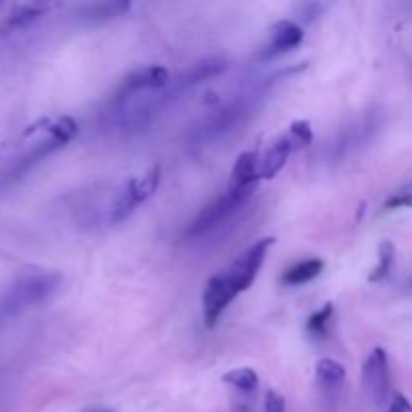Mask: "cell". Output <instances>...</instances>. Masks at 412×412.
I'll list each match as a JSON object with an SVG mask.
<instances>
[{
  "instance_id": "21",
  "label": "cell",
  "mask_w": 412,
  "mask_h": 412,
  "mask_svg": "<svg viewBox=\"0 0 412 412\" xmlns=\"http://www.w3.org/2000/svg\"><path fill=\"white\" fill-rule=\"evenodd\" d=\"M286 135L290 137V141L294 143L296 151H298V149H302V147H306V145H310L312 143V139H314L312 125H310V121H304V119L294 121L292 125L287 127Z\"/></svg>"
},
{
  "instance_id": "9",
  "label": "cell",
  "mask_w": 412,
  "mask_h": 412,
  "mask_svg": "<svg viewBox=\"0 0 412 412\" xmlns=\"http://www.w3.org/2000/svg\"><path fill=\"white\" fill-rule=\"evenodd\" d=\"M304 40V29L294 20H278L269 29L268 42L262 49V58H271L296 49Z\"/></svg>"
},
{
  "instance_id": "4",
  "label": "cell",
  "mask_w": 412,
  "mask_h": 412,
  "mask_svg": "<svg viewBox=\"0 0 412 412\" xmlns=\"http://www.w3.org/2000/svg\"><path fill=\"white\" fill-rule=\"evenodd\" d=\"M159 183H161V167L159 165H153L145 171L143 175L129 180V183L123 187V191L119 193V198L115 199V203L111 207L109 221L111 223L125 221L127 217L133 214L141 203L153 198Z\"/></svg>"
},
{
  "instance_id": "1",
  "label": "cell",
  "mask_w": 412,
  "mask_h": 412,
  "mask_svg": "<svg viewBox=\"0 0 412 412\" xmlns=\"http://www.w3.org/2000/svg\"><path fill=\"white\" fill-rule=\"evenodd\" d=\"M266 89H268L266 83L255 81V85L244 87L237 95H233L230 101L221 103L209 115H205V119L196 127L193 141L198 145L212 143L221 135L233 131L237 125H241L250 117L251 111L258 109V103L266 95Z\"/></svg>"
},
{
  "instance_id": "16",
  "label": "cell",
  "mask_w": 412,
  "mask_h": 412,
  "mask_svg": "<svg viewBox=\"0 0 412 412\" xmlns=\"http://www.w3.org/2000/svg\"><path fill=\"white\" fill-rule=\"evenodd\" d=\"M221 380L225 384H230L233 388L241 390V393H253L260 384V377L258 372L250 368V366H241V368H233L230 372H225Z\"/></svg>"
},
{
  "instance_id": "8",
  "label": "cell",
  "mask_w": 412,
  "mask_h": 412,
  "mask_svg": "<svg viewBox=\"0 0 412 412\" xmlns=\"http://www.w3.org/2000/svg\"><path fill=\"white\" fill-rule=\"evenodd\" d=\"M235 292H233L230 284L225 282L223 274H215L214 278H209V282L205 284L203 290V298H201V306H203V322L207 328H214L219 316L228 310V306L235 300Z\"/></svg>"
},
{
  "instance_id": "7",
  "label": "cell",
  "mask_w": 412,
  "mask_h": 412,
  "mask_svg": "<svg viewBox=\"0 0 412 412\" xmlns=\"http://www.w3.org/2000/svg\"><path fill=\"white\" fill-rule=\"evenodd\" d=\"M362 384L366 393L377 402H384L390 390V370H388V352L384 348H374L362 364Z\"/></svg>"
},
{
  "instance_id": "2",
  "label": "cell",
  "mask_w": 412,
  "mask_h": 412,
  "mask_svg": "<svg viewBox=\"0 0 412 412\" xmlns=\"http://www.w3.org/2000/svg\"><path fill=\"white\" fill-rule=\"evenodd\" d=\"M63 276L51 269H33L18 278L0 298V322L36 304H42L58 290Z\"/></svg>"
},
{
  "instance_id": "12",
  "label": "cell",
  "mask_w": 412,
  "mask_h": 412,
  "mask_svg": "<svg viewBox=\"0 0 412 412\" xmlns=\"http://www.w3.org/2000/svg\"><path fill=\"white\" fill-rule=\"evenodd\" d=\"M296 151L294 143L290 141L286 133L269 145L264 157H260V177L262 180H274L290 159V155Z\"/></svg>"
},
{
  "instance_id": "11",
  "label": "cell",
  "mask_w": 412,
  "mask_h": 412,
  "mask_svg": "<svg viewBox=\"0 0 412 412\" xmlns=\"http://www.w3.org/2000/svg\"><path fill=\"white\" fill-rule=\"evenodd\" d=\"M260 153L258 151H246L241 153L232 169V180H230V189H246V191H255L260 183Z\"/></svg>"
},
{
  "instance_id": "10",
  "label": "cell",
  "mask_w": 412,
  "mask_h": 412,
  "mask_svg": "<svg viewBox=\"0 0 412 412\" xmlns=\"http://www.w3.org/2000/svg\"><path fill=\"white\" fill-rule=\"evenodd\" d=\"M171 83V74L161 65H149L141 67L131 74H127V79L121 83L119 90L125 93H135V90H161L167 89Z\"/></svg>"
},
{
  "instance_id": "19",
  "label": "cell",
  "mask_w": 412,
  "mask_h": 412,
  "mask_svg": "<svg viewBox=\"0 0 412 412\" xmlns=\"http://www.w3.org/2000/svg\"><path fill=\"white\" fill-rule=\"evenodd\" d=\"M332 316H334V304L328 302V304H324L318 312H314V314L308 318V324H306L308 332H310L314 338H324V336H326V328H328V324L332 320Z\"/></svg>"
},
{
  "instance_id": "15",
  "label": "cell",
  "mask_w": 412,
  "mask_h": 412,
  "mask_svg": "<svg viewBox=\"0 0 412 412\" xmlns=\"http://www.w3.org/2000/svg\"><path fill=\"white\" fill-rule=\"evenodd\" d=\"M36 125L42 127V129L49 133V139L54 141L58 147H65V145L69 143V141H72V139L77 137V133H79V125L74 123L72 117H67V115H63V117H53V119H40Z\"/></svg>"
},
{
  "instance_id": "23",
  "label": "cell",
  "mask_w": 412,
  "mask_h": 412,
  "mask_svg": "<svg viewBox=\"0 0 412 412\" xmlns=\"http://www.w3.org/2000/svg\"><path fill=\"white\" fill-rule=\"evenodd\" d=\"M264 411L266 412H286V398L276 393V390H268L266 398H264Z\"/></svg>"
},
{
  "instance_id": "18",
  "label": "cell",
  "mask_w": 412,
  "mask_h": 412,
  "mask_svg": "<svg viewBox=\"0 0 412 412\" xmlns=\"http://www.w3.org/2000/svg\"><path fill=\"white\" fill-rule=\"evenodd\" d=\"M395 244L393 241H388V239H384V241H380V246H378V262L374 269H372V274L368 276V282H372V284H377L380 280H384L388 274H390V268H393V264H395Z\"/></svg>"
},
{
  "instance_id": "17",
  "label": "cell",
  "mask_w": 412,
  "mask_h": 412,
  "mask_svg": "<svg viewBox=\"0 0 412 412\" xmlns=\"http://www.w3.org/2000/svg\"><path fill=\"white\" fill-rule=\"evenodd\" d=\"M316 377L324 386H340L346 380V368L338 360L322 358L316 362Z\"/></svg>"
},
{
  "instance_id": "20",
  "label": "cell",
  "mask_w": 412,
  "mask_h": 412,
  "mask_svg": "<svg viewBox=\"0 0 412 412\" xmlns=\"http://www.w3.org/2000/svg\"><path fill=\"white\" fill-rule=\"evenodd\" d=\"M47 8L40 6V4H24V6H18L13 10V15L8 17V22L6 26L8 29H15V26H22V24H29L33 22L35 18H38Z\"/></svg>"
},
{
  "instance_id": "6",
  "label": "cell",
  "mask_w": 412,
  "mask_h": 412,
  "mask_svg": "<svg viewBox=\"0 0 412 412\" xmlns=\"http://www.w3.org/2000/svg\"><path fill=\"white\" fill-rule=\"evenodd\" d=\"M377 115H372V113L356 119L352 125L344 127V131H340L334 137V141L330 143V147H328L330 159L336 161V159H342V157H348L350 151L362 147L366 141H370V135L377 131Z\"/></svg>"
},
{
  "instance_id": "3",
  "label": "cell",
  "mask_w": 412,
  "mask_h": 412,
  "mask_svg": "<svg viewBox=\"0 0 412 412\" xmlns=\"http://www.w3.org/2000/svg\"><path fill=\"white\" fill-rule=\"evenodd\" d=\"M253 196V191H246V189H225V193H221L215 199L214 203H209L207 207H203L196 219L187 225V237L191 239H199L205 237L209 233L217 232L219 228H223L225 223H230L237 212L248 203V199Z\"/></svg>"
},
{
  "instance_id": "14",
  "label": "cell",
  "mask_w": 412,
  "mask_h": 412,
  "mask_svg": "<svg viewBox=\"0 0 412 412\" xmlns=\"http://www.w3.org/2000/svg\"><path fill=\"white\" fill-rule=\"evenodd\" d=\"M324 269V262L320 258H310L302 260L298 264H294L292 268H287L282 276V284L284 286H304L308 282L316 280Z\"/></svg>"
},
{
  "instance_id": "5",
  "label": "cell",
  "mask_w": 412,
  "mask_h": 412,
  "mask_svg": "<svg viewBox=\"0 0 412 412\" xmlns=\"http://www.w3.org/2000/svg\"><path fill=\"white\" fill-rule=\"evenodd\" d=\"M276 244L274 237H262V239H255L251 244L250 248L241 251L232 264L230 268L223 269V278L225 282L230 284L235 294H241L246 292L248 287L255 282L258 278V271L262 269L264 262H266V255H268L269 248Z\"/></svg>"
},
{
  "instance_id": "24",
  "label": "cell",
  "mask_w": 412,
  "mask_h": 412,
  "mask_svg": "<svg viewBox=\"0 0 412 412\" xmlns=\"http://www.w3.org/2000/svg\"><path fill=\"white\" fill-rule=\"evenodd\" d=\"M388 412H412L411 400L404 395H395L390 406H388Z\"/></svg>"
},
{
  "instance_id": "22",
  "label": "cell",
  "mask_w": 412,
  "mask_h": 412,
  "mask_svg": "<svg viewBox=\"0 0 412 412\" xmlns=\"http://www.w3.org/2000/svg\"><path fill=\"white\" fill-rule=\"evenodd\" d=\"M384 207L386 209H404V207L412 209V180L404 183L402 187H398L395 193H390L384 201Z\"/></svg>"
},
{
  "instance_id": "13",
  "label": "cell",
  "mask_w": 412,
  "mask_h": 412,
  "mask_svg": "<svg viewBox=\"0 0 412 412\" xmlns=\"http://www.w3.org/2000/svg\"><path fill=\"white\" fill-rule=\"evenodd\" d=\"M225 69H228V63L223 58H217V56L203 58V61L196 63L185 74H181L177 87L183 89V87H189V85H198L201 81L214 79V77H217L219 72H223Z\"/></svg>"
}]
</instances>
